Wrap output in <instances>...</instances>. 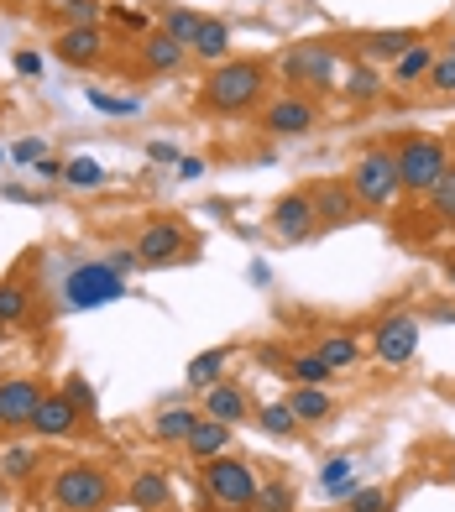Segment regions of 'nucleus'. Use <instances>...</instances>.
Masks as SVG:
<instances>
[{
    "mask_svg": "<svg viewBox=\"0 0 455 512\" xmlns=\"http://www.w3.org/2000/svg\"><path fill=\"white\" fill-rule=\"evenodd\" d=\"M267 95V63L257 58H225L199 84V110L210 115H246Z\"/></svg>",
    "mask_w": 455,
    "mask_h": 512,
    "instance_id": "f257e3e1",
    "label": "nucleus"
},
{
    "mask_svg": "<svg viewBox=\"0 0 455 512\" xmlns=\"http://www.w3.org/2000/svg\"><path fill=\"white\" fill-rule=\"evenodd\" d=\"M48 497H53L58 512H105L110 497H116V481H110V471L95 460H68L53 471Z\"/></svg>",
    "mask_w": 455,
    "mask_h": 512,
    "instance_id": "f03ea898",
    "label": "nucleus"
},
{
    "mask_svg": "<svg viewBox=\"0 0 455 512\" xmlns=\"http://www.w3.org/2000/svg\"><path fill=\"white\" fill-rule=\"evenodd\" d=\"M278 74L293 95H325L330 84H340V48L330 42H293L278 53Z\"/></svg>",
    "mask_w": 455,
    "mask_h": 512,
    "instance_id": "7ed1b4c3",
    "label": "nucleus"
},
{
    "mask_svg": "<svg viewBox=\"0 0 455 512\" xmlns=\"http://www.w3.org/2000/svg\"><path fill=\"white\" fill-rule=\"evenodd\" d=\"M204 492H210L225 512H252L257 507V492H262L257 465L231 455V450L215 455V460H204Z\"/></svg>",
    "mask_w": 455,
    "mask_h": 512,
    "instance_id": "20e7f679",
    "label": "nucleus"
},
{
    "mask_svg": "<svg viewBox=\"0 0 455 512\" xmlns=\"http://www.w3.org/2000/svg\"><path fill=\"white\" fill-rule=\"evenodd\" d=\"M393 157H398L403 194H429L450 173V147L440 142V136H408V142L393 147Z\"/></svg>",
    "mask_w": 455,
    "mask_h": 512,
    "instance_id": "39448f33",
    "label": "nucleus"
},
{
    "mask_svg": "<svg viewBox=\"0 0 455 512\" xmlns=\"http://www.w3.org/2000/svg\"><path fill=\"white\" fill-rule=\"evenodd\" d=\"M351 194L361 199V209H388L398 194H403V183H398V157L393 147H367L356 162H351Z\"/></svg>",
    "mask_w": 455,
    "mask_h": 512,
    "instance_id": "423d86ee",
    "label": "nucleus"
},
{
    "mask_svg": "<svg viewBox=\"0 0 455 512\" xmlns=\"http://www.w3.org/2000/svg\"><path fill=\"white\" fill-rule=\"evenodd\" d=\"M126 298V277L110 262H84L63 277V309H105Z\"/></svg>",
    "mask_w": 455,
    "mask_h": 512,
    "instance_id": "0eeeda50",
    "label": "nucleus"
},
{
    "mask_svg": "<svg viewBox=\"0 0 455 512\" xmlns=\"http://www.w3.org/2000/svg\"><path fill=\"white\" fill-rule=\"evenodd\" d=\"M419 340H424V324L408 314V309H398V314H388V319H377L372 356H377L382 366H408V361L419 356Z\"/></svg>",
    "mask_w": 455,
    "mask_h": 512,
    "instance_id": "6e6552de",
    "label": "nucleus"
},
{
    "mask_svg": "<svg viewBox=\"0 0 455 512\" xmlns=\"http://www.w3.org/2000/svg\"><path fill=\"white\" fill-rule=\"evenodd\" d=\"M314 126H320V105H314V95H293V89H283L278 100L262 105V131L267 136H309Z\"/></svg>",
    "mask_w": 455,
    "mask_h": 512,
    "instance_id": "1a4fd4ad",
    "label": "nucleus"
},
{
    "mask_svg": "<svg viewBox=\"0 0 455 512\" xmlns=\"http://www.w3.org/2000/svg\"><path fill=\"white\" fill-rule=\"evenodd\" d=\"M136 256H142V267L189 262V225L184 220H152L142 236H136Z\"/></svg>",
    "mask_w": 455,
    "mask_h": 512,
    "instance_id": "9d476101",
    "label": "nucleus"
},
{
    "mask_svg": "<svg viewBox=\"0 0 455 512\" xmlns=\"http://www.w3.org/2000/svg\"><path fill=\"white\" fill-rule=\"evenodd\" d=\"M267 225H272V236L288 241V246L309 241L314 230H320V215H314V199H309V189H293V194H283L278 204H272Z\"/></svg>",
    "mask_w": 455,
    "mask_h": 512,
    "instance_id": "9b49d317",
    "label": "nucleus"
},
{
    "mask_svg": "<svg viewBox=\"0 0 455 512\" xmlns=\"http://www.w3.org/2000/svg\"><path fill=\"white\" fill-rule=\"evenodd\" d=\"M53 53L68 68H95V63L110 58V37H105V27H63L53 37Z\"/></svg>",
    "mask_w": 455,
    "mask_h": 512,
    "instance_id": "f8f14e48",
    "label": "nucleus"
},
{
    "mask_svg": "<svg viewBox=\"0 0 455 512\" xmlns=\"http://www.w3.org/2000/svg\"><path fill=\"white\" fill-rule=\"evenodd\" d=\"M37 403H42V387L32 377H6L0 382V424L6 429H32Z\"/></svg>",
    "mask_w": 455,
    "mask_h": 512,
    "instance_id": "ddd939ff",
    "label": "nucleus"
},
{
    "mask_svg": "<svg viewBox=\"0 0 455 512\" xmlns=\"http://www.w3.org/2000/svg\"><path fill=\"white\" fill-rule=\"evenodd\" d=\"M309 199H314V215H320V225H351V220L361 215V199L351 194V183H346V178L314 183Z\"/></svg>",
    "mask_w": 455,
    "mask_h": 512,
    "instance_id": "4468645a",
    "label": "nucleus"
},
{
    "mask_svg": "<svg viewBox=\"0 0 455 512\" xmlns=\"http://www.w3.org/2000/svg\"><path fill=\"white\" fill-rule=\"evenodd\" d=\"M84 424V413L68 403V392L58 387V392H42V403H37V418H32V429H37V439H68Z\"/></svg>",
    "mask_w": 455,
    "mask_h": 512,
    "instance_id": "2eb2a0df",
    "label": "nucleus"
},
{
    "mask_svg": "<svg viewBox=\"0 0 455 512\" xmlns=\"http://www.w3.org/2000/svg\"><path fill=\"white\" fill-rule=\"evenodd\" d=\"M419 32L414 27H388V32H361L356 37V53H361V63H398L408 48H419Z\"/></svg>",
    "mask_w": 455,
    "mask_h": 512,
    "instance_id": "dca6fc26",
    "label": "nucleus"
},
{
    "mask_svg": "<svg viewBox=\"0 0 455 512\" xmlns=\"http://www.w3.org/2000/svg\"><path fill=\"white\" fill-rule=\"evenodd\" d=\"M184 58H189V48H184V42H173L163 27L147 32V37H142V48H136V63H142V74H178V68H184Z\"/></svg>",
    "mask_w": 455,
    "mask_h": 512,
    "instance_id": "f3484780",
    "label": "nucleus"
},
{
    "mask_svg": "<svg viewBox=\"0 0 455 512\" xmlns=\"http://www.w3.org/2000/svg\"><path fill=\"white\" fill-rule=\"evenodd\" d=\"M204 418H220V424H246V392L236 382H215L204 387Z\"/></svg>",
    "mask_w": 455,
    "mask_h": 512,
    "instance_id": "a211bd4d",
    "label": "nucleus"
},
{
    "mask_svg": "<svg viewBox=\"0 0 455 512\" xmlns=\"http://www.w3.org/2000/svg\"><path fill=\"white\" fill-rule=\"evenodd\" d=\"M184 450H189L194 460L225 455V450H231V424H220V418H204V413H199V424H194V434L184 439Z\"/></svg>",
    "mask_w": 455,
    "mask_h": 512,
    "instance_id": "6ab92c4d",
    "label": "nucleus"
},
{
    "mask_svg": "<svg viewBox=\"0 0 455 512\" xmlns=\"http://www.w3.org/2000/svg\"><path fill=\"white\" fill-rule=\"evenodd\" d=\"M382 89H388V84H382V74H377L372 63H361V58L346 68V79H340V95H346L351 105H377Z\"/></svg>",
    "mask_w": 455,
    "mask_h": 512,
    "instance_id": "aec40b11",
    "label": "nucleus"
},
{
    "mask_svg": "<svg viewBox=\"0 0 455 512\" xmlns=\"http://www.w3.org/2000/svg\"><path fill=\"white\" fill-rule=\"evenodd\" d=\"M126 497H131V507H142V512H163L173 502V486H168L163 471H136Z\"/></svg>",
    "mask_w": 455,
    "mask_h": 512,
    "instance_id": "412c9836",
    "label": "nucleus"
},
{
    "mask_svg": "<svg viewBox=\"0 0 455 512\" xmlns=\"http://www.w3.org/2000/svg\"><path fill=\"white\" fill-rule=\"evenodd\" d=\"M435 58H440V48H429V42H419V48H408V53L393 63V84H398V89H414V84H424V79H429V68H435Z\"/></svg>",
    "mask_w": 455,
    "mask_h": 512,
    "instance_id": "4be33fe9",
    "label": "nucleus"
},
{
    "mask_svg": "<svg viewBox=\"0 0 455 512\" xmlns=\"http://www.w3.org/2000/svg\"><path fill=\"white\" fill-rule=\"evenodd\" d=\"M314 356H320L330 371H346V366L361 361V340H356L351 330H335V335H325L320 345H314Z\"/></svg>",
    "mask_w": 455,
    "mask_h": 512,
    "instance_id": "5701e85b",
    "label": "nucleus"
},
{
    "mask_svg": "<svg viewBox=\"0 0 455 512\" xmlns=\"http://www.w3.org/2000/svg\"><path fill=\"white\" fill-rule=\"evenodd\" d=\"M194 424H199L194 408H163V413H157V424H152V439H157V445H184V439L194 434Z\"/></svg>",
    "mask_w": 455,
    "mask_h": 512,
    "instance_id": "b1692460",
    "label": "nucleus"
},
{
    "mask_svg": "<svg viewBox=\"0 0 455 512\" xmlns=\"http://www.w3.org/2000/svg\"><path fill=\"white\" fill-rule=\"evenodd\" d=\"M194 58H204V63H225L231 58V27L225 21H210L204 16V27H199V37H194V48H189Z\"/></svg>",
    "mask_w": 455,
    "mask_h": 512,
    "instance_id": "393cba45",
    "label": "nucleus"
},
{
    "mask_svg": "<svg viewBox=\"0 0 455 512\" xmlns=\"http://www.w3.org/2000/svg\"><path fill=\"white\" fill-rule=\"evenodd\" d=\"M288 408L299 413V424H325V418L335 413V403H330L325 387H293V392H288Z\"/></svg>",
    "mask_w": 455,
    "mask_h": 512,
    "instance_id": "a878e982",
    "label": "nucleus"
},
{
    "mask_svg": "<svg viewBox=\"0 0 455 512\" xmlns=\"http://www.w3.org/2000/svg\"><path fill=\"white\" fill-rule=\"evenodd\" d=\"M356 460L351 455H335V460H325L320 465V486H325V497H335V502H346L351 492H356Z\"/></svg>",
    "mask_w": 455,
    "mask_h": 512,
    "instance_id": "bb28decb",
    "label": "nucleus"
},
{
    "mask_svg": "<svg viewBox=\"0 0 455 512\" xmlns=\"http://www.w3.org/2000/svg\"><path fill=\"white\" fill-rule=\"evenodd\" d=\"M37 465H42L37 445H6V450H0V481H27Z\"/></svg>",
    "mask_w": 455,
    "mask_h": 512,
    "instance_id": "cd10ccee",
    "label": "nucleus"
},
{
    "mask_svg": "<svg viewBox=\"0 0 455 512\" xmlns=\"http://www.w3.org/2000/svg\"><path fill=\"white\" fill-rule=\"evenodd\" d=\"M48 11L63 27H100V16H105L100 0H48Z\"/></svg>",
    "mask_w": 455,
    "mask_h": 512,
    "instance_id": "c85d7f7f",
    "label": "nucleus"
},
{
    "mask_svg": "<svg viewBox=\"0 0 455 512\" xmlns=\"http://www.w3.org/2000/svg\"><path fill=\"white\" fill-rule=\"evenodd\" d=\"M225 361H231V351H225V345H220V351H204V356H194V361H189V371H184V382H189L194 392L215 387V382H220V371H225Z\"/></svg>",
    "mask_w": 455,
    "mask_h": 512,
    "instance_id": "c756f323",
    "label": "nucleus"
},
{
    "mask_svg": "<svg viewBox=\"0 0 455 512\" xmlns=\"http://www.w3.org/2000/svg\"><path fill=\"white\" fill-rule=\"evenodd\" d=\"M63 183H68V189H105L110 173L100 168L95 157H68L63 162Z\"/></svg>",
    "mask_w": 455,
    "mask_h": 512,
    "instance_id": "7c9ffc66",
    "label": "nucleus"
},
{
    "mask_svg": "<svg viewBox=\"0 0 455 512\" xmlns=\"http://www.w3.org/2000/svg\"><path fill=\"white\" fill-rule=\"evenodd\" d=\"M199 27H204V16L189 11V6H168V11H163V32H168L173 42H184V48H194Z\"/></svg>",
    "mask_w": 455,
    "mask_h": 512,
    "instance_id": "2f4dec72",
    "label": "nucleus"
},
{
    "mask_svg": "<svg viewBox=\"0 0 455 512\" xmlns=\"http://www.w3.org/2000/svg\"><path fill=\"white\" fill-rule=\"evenodd\" d=\"M288 377L299 382V387H330V377L335 371L314 356V351H304V356H288Z\"/></svg>",
    "mask_w": 455,
    "mask_h": 512,
    "instance_id": "473e14b6",
    "label": "nucleus"
},
{
    "mask_svg": "<svg viewBox=\"0 0 455 512\" xmlns=\"http://www.w3.org/2000/svg\"><path fill=\"white\" fill-rule=\"evenodd\" d=\"M32 293H27V277H6L0 283V324H16L21 314H27Z\"/></svg>",
    "mask_w": 455,
    "mask_h": 512,
    "instance_id": "72a5a7b5",
    "label": "nucleus"
},
{
    "mask_svg": "<svg viewBox=\"0 0 455 512\" xmlns=\"http://www.w3.org/2000/svg\"><path fill=\"white\" fill-rule=\"evenodd\" d=\"M424 199H429V215L445 220V225H455V162H450V173H445V178H440Z\"/></svg>",
    "mask_w": 455,
    "mask_h": 512,
    "instance_id": "f704fd0d",
    "label": "nucleus"
},
{
    "mask_svg": "<svg viewBox=\"0 0 455 512\" xmlns=\"http://www.w3.org/2000/svg\"><path fill=\"white\" fill-rule=\"evenodd\" d=\"M252 512H299V497H293L288 481H267L257 492V507Z\"/></svg>",
    "mask_w": 455,
    "mask_h": 512,
    "instance_id": "c9c22d12",
    "label": "nucleus"
},
{
    "mask_svg": "<svg viewBox=\"0 0 455 512\" xmlns=\"http://www.w3.org/2000/svg\"><path fill=\"white\" fill-rule=\"evenodd\" d=\"M346 512H393V492L388 486H356L346 497Z\"/></svg>",
    "mask_w": 455,
    "mask_h": 512,
    "instance_id": "e433bc0d",
    "label": "nucleus"
},
{
    "mask_svg": "<svg viewBox=\"0 0 455 512\" xmlns=\"http://www.w3.org/2000/svg\"><path fill=\"white\" fill-rule=\"evenodd\" d=\"M424 89H429V95H455V53L450 48H440L435 68H429V79H424Z\"/></svg>",
    "mask_w": 455,
    "mask_h": 512,
    "instance_id": "4c0bfd02",
    "label": "nucleus"
},
{
    "mask_svg": "<svg viewBox=\"0 0 455 512\" xmlns=\"http://www.w3.org/2000/svg\"><path fill=\"white\" fill-rule=\"evenodd\" d=\"M257 424H262L267 434H278V439H283V434H293V429H299V413H293L288 403H267V408L257 413Z\"/></svg>",
    "mask_w": 455,
    "mask_h": 512,
    "instance_id": "58836bf2",
    "label": "nucleus"
},
{
    "mask_svg": "<svg viewBox=\"0 0 455 512\" xmlns=\"http://www.w3.org/2000/svg\"><path fill=\"white\" fill-rule=\"evenodd\" d=\"M89 105H95L100 115H136V110H142V100H131V95H110V89H89Z\"/></svg>",
    "mask_w": 455,
    "mask_h": 512,
    "instance_id": "ea45409f",
    "label": "nucleus"
},
{
    "mask_svg": "<svg viewBox=\"0 0 455 512\" xmlns=\"http://www.w3.org/2000/svg\"><path fill=\"white\" fill-rule=\"evenodd\" d=\"M63 392H68V403H74L84 418H95V387H89L84 377H79V371H74V377H68L63 382Z\"/></svg>",
    "mask_w": 455,
    "mask_h": 512,
    "instance_id": "a19ab883",
    "label": "nucleus"
},
{
    "mask_svg": "<svg viewBox=\"0 0 455 512\" xmlns=\"http://www.w3.org/2000/svg\"><path fill=\"white\" fill-rule=\"evenodd\" d=\"M11 63H16V74H21V79H42V53H32V48H21V53H16Z\"/></svg>",
    "mask_w": 455,
    "mask_h": 512,
    "instance_id": "79ce46f5",
    "label": "nucleus"
},
{
    "mask_svg": "<svg viewBox=\"0 0 455 512\" xmlns=\"http://www.w3.org/2000/svg\"><path fill=\"white\" fill-rule=\"evenodd\" d=\"M11 157L16 162H37V157H48V142H42V136H27V142L11 147Z\"/></svg>",
    "mask_w": 455,
    "mask_h": 512,
    "instance_id": "37998d69",
    "label": "nucleus"
},
{
    "mask_svg": "<svg viewBox=\"0 0 455 512\" xmlns=\"http://www.w3.org/2000/svg\"><path fill=\"white\" fill-rule=\"evenodd\" d=\"M147 162H157V168H173V162H184V157H178L173 142H147Z\"/></svg>",
    "mask_w": 455,
    "mask_h": 512,
    "instance_id": "c03bdc74",
    "label": "nucleus"
},
{
    "mask_svg": "<svg viewBox=\"0 0 455 512\" xmlns=\"http://www.w3.org/2000/svg\"><path fill=\"white\" fill-rule=\"evenodd\" d=\"M105 262H110V267H116V272L126 277V272H136V267H142V256H136V246H121V251H110Z\"/></svg>",
    "mask_w": 455,
    "mask_h": 512,
    "instance_id": "a18cd8bd",
    "label": "nucleus"
},
{
    "mask_svg": "<svg viewBox=\"0 0 455 512\" xmlns=\"http://www.w3.org/2000/svg\"><path fill=\"white\" fill-rule=\"evenodd\" d=\"M0 199H11V204H42V194L27 189V183H6V189H0Z\"/></svg>",
    "mask_w": 455,
    "mask_h": 512,
    "instance_id": "49530a36",
    "label": "nucleus"
},
{
    "mask_svg": "<svg viewBox=\"0 0 455 512\" xmlns=\"http://www.w3.org/2000/svg\"><path fill=\"white\" fill-rule=\"evenodd\" d=\"M32 168H37V178H42V183H58V178H63V162H58V157H37Z\"/></svg>",
    "mask_w": 455,
    "mask_h": 512,
    "instance_id": "de8ad7c7",
    "label": "nucleus"
},
{
    "mask_svg": "<svg viewBox=\"0 0 455 512\" xmlns=\"http://www.w3.org/2000/svg\"><path fill=\"white\" fill-rule=\"evenodd\" d=\"M116 27H126V32H147V16H142V11H121V6H116Z\"/></svg>",
    "mask_w": 455,
    "mask_h": 512,
    "instance_id": "09e8293b",
    "label": "nucleus"
},
{
    "mask_svg": "<svg viewBox=\"0 0 455 512\" xmlns=\"http://www.w3.org/2000/svg\"><path fill=\"white\" fill-rule=\"evenodd\" d=\"M178 178H204V162L199 157H184V162H178Z\"/></svg>",
    "mask_w": 455,
    "mask_h": 512,
    "instance_id": "8fccbe9b",
    "label": "nucleus"
},
{
    "mask_svg": "<svg viewBox=\"0 0 455 512\" xmlns=\"http://www.w3.org/2000/svg\"><path fill=\"white\" fill-rule=\"evenodd\" d=\"M435 319H440V324H455V309H435Z\"/></svg>",
    "mask_w": 455,
    "mask_h": 512,
    "instance_id": "3c124183",
    "label": "nucleus"
},
{
    "mask_svg": "<svg viewBox=\"0 0 455 512\" xmlns=\"http://www.w3.org/2000/svg\"><path fill=\"white\" fill-rule=\"evenodd\" d=\"M6 157H11V152H0V168H6Z\"/></svg>",
    "mask_w": 455,
    "mask_h": 512,
    "instance_id": "603ef678",
    "label": "nucleus"
},
{
    "mask_svg": "<svg viewBox=\"0 0 455 512\" xmlns=\"http://www.w3.org/2000/svg\"><path fill=\"white\" fill-rule=\"evenodd\" d=\"M0 340H6V324H0Z\"/></svg>",
    "mask_w": 455,
    "mask_h": 512,
    "instance_id": "864d4df0",
    "label": "nucleus"
},
{
    "mask_svg": "<svg viewBox=\"0 0 455 512\" xmlns=\"http://www.w3.org/2000/svg\"><path fill=\"white\" fill-rule=\"evenodd\" d=\"M450 277H455V262H450Z\"/></svg>",
    "mask_w": 455,
    "mask_h": 512,
    "instance_id": "5fc2aeb1",
    "label": "nucleus"
},
{
    "mask_svg": "<svg viewBox=\"0 0 455 512\" xmlns=\"http://www.w3.org/2000/svg\"><path fill=\"white\" fill-rule=\"evenodd\" d=\"M450 53H455V42H450Z\"/></svg>",
    "mask_w": 455,
    "mask_h": 512,
    "instance_id": "6e6d98bb",
    "label": "nucleus"
}]
</instances>
